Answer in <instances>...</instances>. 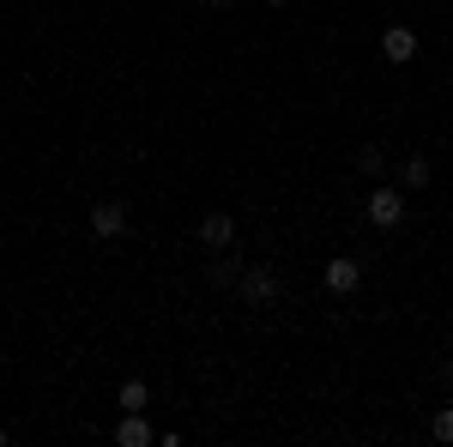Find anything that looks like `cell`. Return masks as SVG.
<instances>
[{"label": "cell", "instance_id": "6da1fadb", "mask_svg": "<svg viewBox=\"0 0 453 447\" xmlns=\"http://www.w3.org/2000/svg\"><path fill=\"white\" fill-rule=\"evenodd\" d=\"M363 212H369L375 230H399V224H405V194H399V188H375Z\"/></svg>", "mask_w": 453, "mask_h": 447}, {"label": "cell", "instance_id": "7a4b0ae2", "mask_svg": "<svg viewBox=\"0 0 453 447\" xmlns=\"http://www.w3.org/2000/svg\"><path fill=\"white\" fill-rule=\"evenodd\" d=\"M381 55L393 61V67H411V61H418V31H411V25H387L381 31Z\"/></svg>", "mask_w": 453, "mask_h": 447}, {"label": "cell", "instance_id": "3957f363", "mask_svg": "<svg viewBox=\"0 0 453 447\" xmlns=\"http://www.w3.org/2000/svg\"><path fill=\"white\" fill-rule=\"evenodd\" d=\"M242 297L254 303V309H273V303H279V278L266 273V266H248L242 273Z\"/></svg>", "mask_w": 453, "mask_h": 447}, {"label": "cell", "instance_id": "277c9868", "mask_svg": "<svg viewBox=\"0 0 453 447\" xmlns=\"http://www.w3.org/2000/svg\"><path fill=\"white\" fill-rule=\"evenodd\" d=\"M200 242H206L211 254H224V248L236 242V218H230V212H206V218H200Z\"/></svg>", "mask_w": 453, "mask_h": 447}, {"label": "cell", "instance_id": "5b68a950", "mask_svg": "<svg viewBox=\"0 0 453 447\" xmlns=\"http://www.w3.org/2000/svg\"><path fill=\"white\" fill-rule=\"evenodd\" d=\"M357 284H363V260H326V290H333V297H350V290H357Z\"/></svg>", "mask_w": 453, "mask_h": 447}, {"label": "cell", "instance_id": "8992f818", "mask_svg": "<svg viewBox=\"0 0 453 447\" xmlns=\"http://www.w3.org/2000/svg\"><path fill=\"white\" fill-rule=\"evenodd\" d=\"M127 230V206L121 200H104V206H91V236H121Z\"/></svg>", "mask_w": 453, "mask_h": 447}, {"label": "cell", "instance_id": "52a82bcc", "mask_svg": "<svg viewBox=\"0 0 453 447\" xmlns=\"http://www.w3.org/2000/svg\"><path fill=\"white\" fill-rule=\"evenodd\" d=\"M115 442H121V447H151L157 435H151L145 412H121V423H115Z\"/></svg>", "mask_w": 453, "mask_h": 447}, {"label": "cell", "instance_id": "ba28073f", "mask_svg": "<svg viewBox=\"0 0 453 447\" xmlns=\"http://www.w3.org/2000/svg\"><path fill=\"white\" fill-rule=\"evenodd\" d=\"M115 405H121V412H145V405H151V387H145V381H121Z\"/></svg>", "mask_w": 453, "mask_h": 447}, {"label": "cell", "instance_id": "9c48e42d", "mask_svg": "<svg viewBox=\"0 0 453 447\" xmlns=\"http://www.w3.org/2000/svg\"><path fill=\"white\" fill-rule=\"evenodd\" d=\"M357 170H363V175H381V170H387L381 145H363V151H357Z\"/></svg>", "mask_w": 453, "mask_h": 447}, {"label": "cell", "instance_id": "30bf717a", "mask_svg": "<svg viewBox=\"0 0 453 447\" xmlns=\"http://www.w3.org/2000/svg\"><path fill=\"white\" fill-rule=\"evenodd\" d=\"M399 170H405V188H423L429 181V158H405Z\"/></svg>", "mask_w": 453, "mask_h": 447}, {"label": "cell", "instance_id": "8fae6325", "mask_svg": "<svg viewBox=\"0 0 453 447\" xmlns=\"http://www.w3.org/2000/svg\"><path fill=\"white\" fill-rule=\"evenodd\" d=\"M429 435L453 447V405H441V412H435V423H429Z\"/></svg>", "mask_w": 453, "mask_h": 447}, {"label": "cell", "instance_id": "7c38bea8", "mask_svg": "<svg viewBox=\"0 0 453 447\" xmlns=\"http://www.w3.org/2000/svg\"><path fill=\"white\" fill-rule=\"evenodd\" d=\"M0 447H6V429H0Z\"/></svg>", "mask_w": 453, "mask_h": 447}, {"label": "cell", "instance_id": "4fadbf2b", "mask_svg": "<svg viewBox=\"0 0 453 447\" xmlns=\"http://www.w3.org/2000/svg\"><path fill=\"white\" fill-rule=\"evenodd\" d=\"M266 6H284V0H266Z\"/></svg>", "mask_w": 453, "mask_h": 447}, {"label": "cell", "instance_id": "5bb4252c", "mask_svg": "<svg viewBox=\"0 0 453 447\" xmlns=\"http://www.w3.org/2000/svg\"><path fill=\"white\" fill-rule=\"evenodd\" d=\"M211 6H224V0H211Z\"/></svg>", "mask_w": 453, "mask_h": 447}]
</instances>
